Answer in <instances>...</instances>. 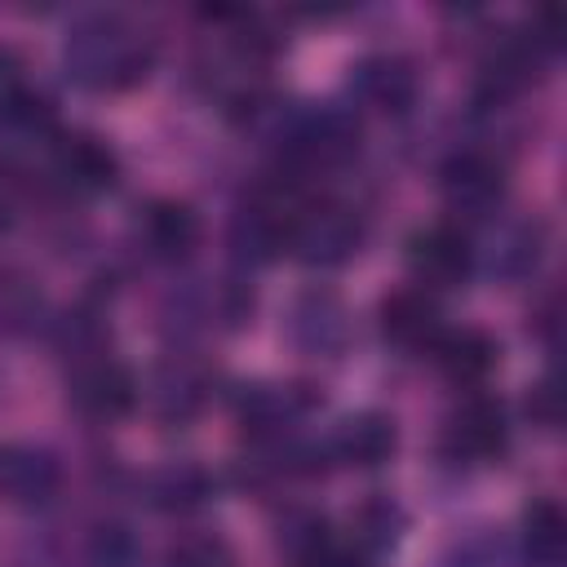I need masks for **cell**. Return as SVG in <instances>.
I'll use <instances>...</instances> for the list:
<instances>
[{"instance_id": "1", "label": "cell", "mask_w": 567, "mask_h": 567, "mask_svg": "<svg viewBox=\"0 0 567 567\" xmlns=\"http://www.w3.org/2000/svg\"><path fill=\"white\" fill-rule=\"evenodd\" d=\"M66 75L80 89L115 93L146 80L155 62V44L124 18V13H84L62 44Z\"/></svg>"}, {"instance_id": "2", "label": "cell", "mask_w": 567, "mask_h": 567, "mask_svg": "<svg viewBox=\"0 0 567 567\" xmlns=\"http://www.w3.org/2000/svg\"><path fill=\"white\" fill-rule=\"evenodd\" d=\"M359 137L363 128L350 106H301V111L279 115L275 124L279 151L301 168H332V164L354 159Z\"/></svg>"}, {"instance_id": "3", "label": "cell", "mask_w": 567, "mask_h": 567, "mask_svg": "<svg viewBox=\"0 0 567 567\" xmlns=\"http://www.w3.org/2000/svg\"><path fill=\"white\" fill-rule=\"evenodd\" d=\"M359 244H363V217L350 204L319 199V204H301L292 217L288 248L315 270L346 266L359 252Z\"/></svg>"}, {"instance_id": "4", "label": "cell", "mask_w": 567, "mask_h": 567, "mask_svg": "<svg viewBox=\"0 0 567 567\" xmlns=\"http://www.w3.org/2000/svg\"><path fill=\"white\" fill-rule=\"evenodd\" d=\"M505 447H509V421H505L501 399L474 394V399H465V403L447 416V425H443V456L456 461V465L496 461Z\"/></svg>"}, {"instance_id": "5", "label": "cell", "mask_w": 567, "mask_h": 567, "mask_svg": "<svg viewBox=\"0 0 567 567\" xmlns=\"http://www.w3.org/2000/svg\"><path fill=\"white\" fill-rule=\"evenodd\" d=\"M288 341L310 359H337L350 346V310L332 288H306L288 306Z\"/></svg>"}, {"instance_id": "6", "label": "cell", "mask_w": 567, "mask_h": 567, "mask_svg": "<svg viewBox=\"0 0 567 567\" xmlns=\"http://www.w3.org/2000/svg\"><path fill=\"white\" fill-rule=\"evenodd\" d=\"M346 89L368 111L403 115L421 93V75H416V62L403 58V53H368L350 66Z\"/></svg>"}, {"instance_id": "7", "label": "cell", "mask_w": 567, "mask_h": 567, "mask_svg": "<svg viewBox=\"0 0 567 567\" xmlns=\"http://www.w3.org/2000/svg\"><path fill=\"white\" fill-rule=\"evenodd\" d=\"M408 270L416 279V288L434 292V288H456L470 279L474 270V244L461 226H425L408 239Z\"/></svg>"}, {"instance_id": "8", "label": "cell", "mask_w": 567, "mask_h": 567, "mask_svg": "<svg viewBox=\"0 0 567 567\" xmlns=\"http://www.w3.org/2000/svg\"><path fill=\"white\" fill-rule=\"evenodd\" d=\"M66 394H71V408L80 416H89V421H120L137 403V377L120 359L93 354V359L75 363Z\"/></svg>"}, {"instance_id": "9", "label": "cell", "mask_w": 567, "mask_h": 567, "mask_svg": "<svg viewBox=\"0 0 567 567\" xmlns=\"http://www.w3.org/2000/svg\"><path fill=\"white\" fill-rule=\"evenodd\" d=\"M439 186H443V199L452 213H465V217H483L501 204L505 195V164L487 151H456L443 159L439 168Z\"/></svg>"}, {"instance_id": "10", "label": "cell", "mask_w": 567, "mask_h": 567, "mask_svg": "<svg viewBox=\"0 0 567 567\" xmlns=\"http://www.w3.org/2000/svg\"><path fill=\"white\" fill-rule=\"evenodd\" d=\"M49 168H53L58 186L71 190V195H102L120 177L115 151L102 137H93V133H66V137H58L53 151H49Z\"/></svg>"}, {"instance_id": "11", "label": "cell", "mask_w": 567, "mask_h": 567, "mask_svg": "<svg viewBox=\"0 0 567 567\" xmlns=\"http://www.w3.org/2000/svg\"><path fill=\"white\" fill-rule=\"evenodd\" d=\"M549 58H554V53H549L532 31L505 35L501 44H492V53H487L483 66H478V93H483L487 102H505V97L523 93V89L540 75V66H545Z\"/></svg>"}, {"instance_id": "12", "label": "cell", "mask_w": 567, "mask_h": 567, "mask_svg": "<svg viewBox=\"0 0 567 567\" xmlns=\"http://www.w3.org/2000/svg\"><path fill=\"white\" fill-rule=\"evenodd\" d=\"M315 403L319 394L310 385H244L235 399V412L257 439H284L297 421L310 416Z\"/></svg>"}, {"instance_id": "13", "label": "cell", "mask_w": 567, "mask_h": 567, "mask_svg": "<svg viewBox=\"0 0 567 567\" xmlns=\"http://www.w3.org/2000/svg\"><path fill=\"white\" fill-rule=\"evenodd\" d=\"M213 377L190 354H168L151 377V408L159 421H190L208 403Z\"/></svg>"}, {"instance_id": "14", "label": "cell", "mask_w": 567, "mask_h": 567, "mask_svg": "<svg viewBox=\"0 0 567 567\" xmlns=\"http://www.w3.org/2000/svg\"><path fill=\"white\" fill-rule=\"evenodd\" d=\"M323 447H328V461H337V465L381 470L399 447V430L385 412H354L337 425V434Z\"/></svg>"}, {"instance_id": "15", "label": "cell", "mask_w": 567, "mask_h": 567, "mask_svg": "<svg viewBox=\"0 0 567 567\" xmlns=\"http://www.w3.org/2000/svg\"><path fill=\"white\" fill-rule=\"evenodd\" d=\"M381 332L399 350H430L434 337L443 332V310L439 297L425 288H403L381 301Z\"/></svg>"}, {"instance_id": "16", "label": "cell", "mask_w": 567, "mask_h": 567, "mask_svg": "<svg viewBox=\"0 0 567 567\" xmlns=\"http://www.w3.org/2000/svg\"><path fill=\"white\" fill-rule=\"evenodd\" d=\"M137 235H142V244H146L151 257H159V261H182V257H190V252L199 248L204 226H199V213H195L190 204H182V199H155V204L142 213Z\"/></svg>"}, {"instance_id": "17", "label": "cell", "mask_w": 567, "mask_h": 567, "mask_svg": "<svg viewBox=\"0 0 567 567\" xmlns=\"http://www.w3.org/2000/svg\"><path fill=\"white\" fill-rule=\"evenodd\" d=\"M425 354L434 359V368H439L447 381H456V385H478V381L496 368L501 346H496L483 328H443Z\"/></svg>"}, {"instance_id": "18", "label": "cell", "mask_w": 567, "mask_h": 567, "mask_svg": "<svg viewBox=\"0 0 567 567\" xmlns=\"http://www.w3.org/2000/svg\"><path fill=\"white\" fill-rule=\"evenodd\" d=\"M58 461L44 447L31 443H4L0 447V492L9 501H49L58 492Z\"/></svg>"}, {"instance_id": "19", "label": "cell", "mask_w": 567, "mask_h": 567, "mask_svg": "<svg viewBox=\"0 0 567 567\" xmlns=\"http://www.w3.org/2000/svg\"><path fill=\"white\" fill-rule=\"evenodd\" d=\"M563 545H567V518L558 509V501L540 496L523 509V532H518V558L527 567H558L563 563Z\"/></svg>"}, {"instance_id": "20", "label": "cell", "mask_w": 567, "mask_h": 567, "mask_svg": "<svg viewBox=\"0 0 567 567\" xmlns=\"http://www.w3.org/2000/svg\"><path fill=\"white\" fill-rule=\"evenodd\" d=\"M545 257V221L536 217H523V221H509L496 230L492 239V252H487V266L505 279H523L540 266Z\"/></svg>"}, {"instance_id": "21", "label": "cell", "mask_w": 567, "mask_h": 567, "mask_svg": "<svg viewBox=\"0 0 567 567\" xmlns=\"http://www.w3.org/2000/svg\"><path fill=\"white\" fill-rule=\"evenodd\" d=\"M146 496H151V505L164 509V514H190V509L208 505L213 478H208V470H199V465H190V461H173V465H164V470L151 474Z\"/></svg>"}, {"instance_id": "22", "label": "cell", "mask_w": 567, "mask_h": 567, "mask_svg": "<svg viewBox=\"0 0 567 567\" xmlns=\"http://www.w3.org/2000/svg\"><path fill=\"white\" fill-rule=\"evenodd\" d=\"M403 527H408V518H403V509H399L390 496H368V501L354 509V518H350V532H354L350 545H354L359 554L377 558V554H385V549L399 545Z\"/></svg>"}, {"instance_id": "23", "label": "cell", "mask_w": 567, "mask_h": 567, "mask_svg": "<svg viewBox=\"0 0 567 567\" xmlns=\"http://www.w3.org/2000/svg\"><path fill=\"white\" fill-rule=\"evenodd\" d=\"M40 315H44V292L35 288V279L0 266V337L31 332Z\"/></svg>"}, {"instance_id": "24", "label": "cell", "mask_w": 567, "mask_h": 567, "mask_svg": "<svg viewBox=\"0 0 567 567\" xmlns=\"http://www.w3.org/2000/svg\"><path fill=\"white\" fill-rule=\"evenodd\" d=\"M275 540H279V549L292 558V567L315 563V558L332 545V540H328V518H323L319 509H306V505L284 509V518H279V527H275Z\"/></svg>"}, {"instance_id": "25", "label": "cell", "mask_w": 567, "mask_h": 567, "mask_svg": "<svg viewBox=\"0 0 567 567\" xmlns=\"http://www.w3.org/2000/svg\"><path fill=\"white\" fill-rule=\"evenodd\" d=\"M0 128L22 133V137H44L53 128V106L44 93H35L31 84H18L9 93H0Z\"/></svg>"}, {"instance_id": "26", "label": "cell", "mask_w": 567, "mask_h": 567, "mask_svg": "<svg viewBox=\"0 0 567 567\" xmlns=\"http://www.w3.org/2000/svg\"><path fill=\"white\" fill-rule=\"evenodd\" d=\"M142 545L128 523H97L89 532V567H137Z\"/></svg>"}, {"instance_id": "27", "label": "cell", "mask_w": 567, "mask_h": 567, "mask_svg": "<svg viewBox=\"0 0 567 567\" xmlns=\"http://www.w3.org/2000/svg\"><path fill=\"white\" fill-rule=\"evenodd\" d=\"M514 549L501 540V536H470V540H461V545H452V554H447V563L443 567H514Z\"/></svg>"}, {"instance_id": "28", "label": "cell", "mask_w": 567, "mask_h": 567, "mask_svg": "<svg viewBox=\"0 0 567 567\" xmlns=\"http://www.w3.org/2000/svg\"><path fill=\"white\" fill-rule=\"evenodd\" d=\"M164 567H239V563L217 536H190V540L168 549Z\"/></svg>"}, {"instance_id": "29", "label": "cell", "mask_w": 567, "mask_h": 567, "mask_svg": "<svg viewBox=\"0 0 567 567\" xmlns=\"http://www.w3.org/2000/svg\"><path fill=\"white\" fill-rule=\"evenodd\" d=\"M527 416H532V425H540V430H554V425H558V390H554L549 377L527 394Z\"/></svg>"}, {"instance_id": "30", "label": "cell", "mask_w": 567, "mask_h": 567, "mask_svg": "<svg viewBox=\"0 0 567 567\" xmlns=\"http://www.w3.org/2000/svg\"><path fill=\"white\" fill-rule=\"evenodd\" d=\"M27 66H22V58L13 53V49H4L0 44V93H9V89H18V84H27V75H22Z\"/></svg>"}]
</instances>
